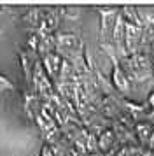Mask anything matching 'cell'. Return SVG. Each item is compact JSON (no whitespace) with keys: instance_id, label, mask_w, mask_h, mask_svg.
Returning a JSON list of instances; mask_svg holds the SVG:
<instances>
[{"instance_id":"1","label":"cell","mask_w":154,"mask_h":156,"mask_svg":"<svg viewBox=\"0 0 154 156\" xmlns=\"http://www.w3.org/2000/svg\"><path fill=\"white\" fill-rule=\"evenodd\" d=\"M114 81H116V84H117V88L128 90V83H126L124 76H123V72L119 70V69H116V70H114Z\"/></svg>"},{"instance_id":"2","label":"cell","mask_w":154,"mask_h":156,"mask_svg":"<svg viewBox=\"0 0 154 156\" xmlns=\"http://www.w3.org/2000/svg\"><path fill=\"white\" fill-rule=\"evenodd\" d=\"M112 139H114L112 132H105V133L100 137V147H102V149H107V147L112 144Z\"/></svg>"},{"instance_id":"3","label":"cell","mask_w":154,"mask_h":156,"mask_svg":"<svg viewBox=\"0 0 154 156\" xmlns=\"http://www.w3.org/2000/svg\"><path fill=\"white\" fill-rule=\"evenodd\" d=\"M138 135H140V139L145 142V140H149V137H151V126L149 125H138Z\"/></svg>"},{"instance_id":"4","label":"cell","mask_w":154,"mask_h":156,"mask_svg":"<svg viewBox=\"0 0 154 156\" xmlns=\"http://www.w3.org/2000/svg\"><path fill=\"white\" fill-rule=\"evenodd\" d=\"M58 41H60L61 44H67L68 48H72V46H75V42H77L75 35H60V37H58Z\"/></svg>"},{"instance_id":"5","label":"cell","mask_w":154,"mask_h":156,"mask_svg":"<svg viewBox=\"0 0 154 156\" xmlns=\"http://www.w3.org/2000/svg\"><path fill=\"white\" fill-rule=\"evenodd\" d=\"M5 90H14V86L9 79H5L4 76H0V91H5Z\"/></svg>"},{"instance_id":"6","label":"cell","mask_w":154,"mask_h":156,"mask_svg":"<svg viewBox=\"0 0 154 156\" xmlns=\"http://www.w3.org/2000/svg\"><path fill=\"white\" fill-rule=\"evenodd\" d=\"M149 102H151V105H154V93L149 97Z\"/></svg>"}]
</instances>
